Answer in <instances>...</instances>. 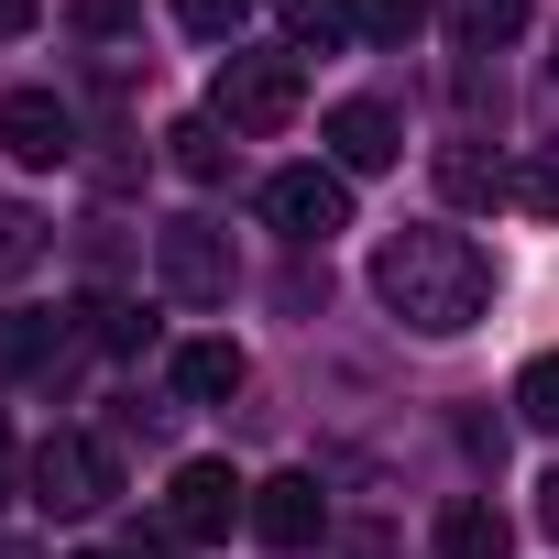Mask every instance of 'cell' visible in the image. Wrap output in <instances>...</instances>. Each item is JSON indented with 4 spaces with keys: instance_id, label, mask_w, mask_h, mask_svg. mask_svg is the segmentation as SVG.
<instances>
[{
    "instance_id": "cell-1",
    "label": "cell",
    "mask_w": 559,
    "mask_h": 559,
    "mask_svg": "<svg viewBox=\"0 0 559 559\" xmlns=\"http://www.w3.org/2000/svg\"><path fill=\"white\" fill-rule=\"evenodd\" d=\"M373 297H384L406 330L461 341V330L493 308V263H483V241H472V230L406 219V230H384V252H373Z\"/></svg>"
},
{
    "instance_id": "cell-2",
    "label": "cell",
    "mask_w": 559,
    "mask_h": 559,
    "mask_svg": "<svg viewBox=\"0 0 559 559\" xmlns=\"http://www.w3.org/2000/svg\"><path fill=\"white\" fill-rule=\"evenodd\" d=\"M209 110H219L230 132H286V121L308 110V67H297V45H230Z\"/></svg>"
},
{
    "instance_id": "cell-3",
    "label": "cell",
    "mask_w": 559,
    "mask_h": 559,
    "mask_svg": "<svg viewBox=\"0 0 559 559\" xmlns=\"http://www.w3.org/2000/svg\"><path fill=\"white\" fill-rule=\"evenodd\" d=\"M23 483H34V504H45V515H99V504L121 493V472H110V450H99L88 428H56V439H34Z\"/></svg>"
},
{
    "instance_id": "cell-4",
    "label": "cell",
    "mask_w": 559,
    "mask_h": 559,
    "mask_svg": "<svg viewBox=\"0 0 559 559\" xmlns=\"http://www.w3.org/2000/svg\"><path fill=\"white\" fill-rule=\"evenodd\" d=\"M154 274H165L176 308H230V286H241L219 219H165V230H154Z\"/></svg>"
},
{
    "instance_id": "cell-5",
    "label": "cell",
    "mask_w": 559,
    "mask_h": 559,
    "mask_svg": "<svg viewBox=\"0 0 559 559\" xmlns=\"http://www.w3.org/2000/svg\"><path fill=\"white\" fill-rule=\"evenodd\" d=\"M263 219L319 252L330 230H352V176H341V165H274V176H263Z\"/></svg>"
},
{
    "instance_id": "cell-6",
    "label": "cell",
    "mask_w": 559,
    "mask_h": 559,
    "mask_svg": "<svg viewBox=\"0 0 559 559\" xmlns=\"http://www.w3.org/2000/svg\"><path fill=\"white\" fill-rule=\"evenodd\" d=\"M241 515H252V483H241L230 461H176V493H165V526H176V548H219Z\"/></svg>"
},
{
    "instance_id": "cell-7",
    "label": "cell",
    "mask_w": 559,
    "mask_h": 559,
    "mask_svg": "<svg viewBox=\"0 0 559 559\" xmlns=\"http://www.w3.org/2000/svg\"><path fill=\"white\" fill-rule=\"evenodd\" d=\"M0 154H12V165H67L78 154V110L56 88H12V99H0Z\"/></svg>"
},
{
    "instance_id": "cell-8",
    "label": "cell",
    "mask_w": 559,
    "mask_h": 559,
    "mask_svg": "<svg viewBox=\"0 0 559 559\" xmlns=\"http://www.w3.org/2000/svg\"><path fill=\"white\" fill-rule=\"evenodd\" d=\"M319 143H330V165H341V176H384V165L406 154V121H395L384 99H341V110L319 121Z\"/></svg>"
},
{
    "instance_id": "cell-9",
    "label": "cell",
    "mask_w": 559,
    "mask_h": 559,
    "mask_svg": "<svg viewBox=\"0 0 559 559\" xmlns=\"http://www.w3.org/2000/svg\"><path fill=\"white\" fill-rule=\"evenodd\" d=\"M319 526H330L319 472H274V483H252V537H263V548H308Z\"/></svg>"
},
{
    "instance_id": "cell-10",
    "label": "cell",
    "mask_w": 559,
    "mask_h": 559,
    "mask_svg": "<svg viewBox=\"0 0 559 559\" xmlns=\"http://www.w3.org/2000/svg\"><path fill=\"white\" fill-rule=\"evenodd\" d=\"M428 537H439V559H515V526H504L483 493H450Z\"/></svg>"
},
{
    "instance_id": "cell-11",
    "label": "cell",
    "mask_w": 559,
    "mask_h": 559,
    "mask_svg": "<svg viewBox=\"0 0 559 559\" xmlns=\"http://www.w3.org/2000/svg\"><path fill=\"white\" fill-rule=\"evenodd\" d=\"M241 384H252L241 341H187V352H176V395H187V406H230Z\"/></svg>"
},
{
    "instance_id": "cell-12",
    "label": "cell",
    "mask_w": 559,
    "mask_h": 559,
    "mask_svg": "<svg viewBox=\"0 0 559 559\" xmlns=\"http://www.w3.org/2000/svg\"><path fill=\"white\" fill-rule=\"evenodd\" d=\"M274 23H286L297 56H341L362 34V0H274Z\"/></svg>"
},
{
    "instance_id": "cell-13",
    "label": "cell",
    "mask_w": 559,
    "mask_h": 559,
    "mask_svg": "<svg viewBox=\"0 0 559 559\" xmlns=\"http://www.w3.org/2000/svg\"><path fill=\"white\" fill-rule=\"evenodd\" d=\"M165 154H176V176L219 187V176H230V121H219V110H187V121L165 132Z\"/></svg>"
},
{
    "instance_id": "cell-14",
    "label": "cell",
    "mask_w": 559,
    "mask_h": 559,
    "mask_svg": "<svg viewBox=\"0 0 559 559\" xmlns=\"http://www.w3.org/2000/svg\"><path fill=\"white\" fill-rule=\"evenodd\" d=\"M439 187H450L461 209H483V198H504V187H515V165H493V154H472V143H450V154H439Z\"/></svg>"
},
{
    "instance_id": "cell-15",
    "label": "cell",
    "mask_w": 559,
    "mask_h": 559,
    "mask_svg": "<svg viewBox=\"0 0 559 559\" xmlns=\"http://www.w3.org/2000/svg\"><path fill=\"white\" fill-rule=\"evenodd\" d=\"M45 263V219L23 209V198H0V286H12V274H34Z\"/></svg>"
},
{
    "instance_id": "cell-16",
    "label": "cell",
    "mask_w": 559,
    "mask_h": 559,
    "mask_svg": "<svg viewBox=\"0 0 559 559\" xmlns=\"http://www.w3.org/2000/svg\"><path fill=\"white\" fill-rule=\"evenodd\" d=\"M515 23H526V0H450V34H461L472 56H483V45H504Z\"/></svg>"
},
{
    "instance_id": "cell-17",
    "label": "cell",
    "mask_w": 559,
    "mask_h": 559,
    "mask_svg": "<svg viewBox=\"0 0 559 559\" xmlns=\"http://www.w3.org/2000/svg\"><path fill=\"white\" fill-rule=\"evenodd\" d=\"M515 406H526V428H548V439H559V352H537V362L515 373Z\"/></svg>"
},
{
    "instance_id": "cell-18",
    "label": "cell",
    "mask_w": 559,
    "mask_h": 559,
    "mask_svg": "<svg viewBox=\"0 0 559 559\" xmlns=\"http://www.w3.org/2000/svg\"><path fill=\"white\" fill-rule=\"evenodd\" d=\"M78 330H88L99 352H132V341H143V319H132L121 297H88V308H78Z\"/></svg>"
},
{
    "instance_id": "cell-19",
    "label": "cell",
    "mask_w": 559,
    "mask_h": 559,
    "mask_svg": "<svg viewBox=\"0 0 559 559\" xmlns=\"http://www.w3.org/2000/svg\"><path fill=\"white\" fill-rule=\"evenodd\" d=\"M241 12H252V0H176V23H187L198 45H230V34H241Z\"/></svg>"
},
{
    "instance_id": "cell-20",
    "label": "cell",
    "mask_w": 559,
    "mask_h": 559,
    "mask_svg": "<svg viewBox=\"0 0 559 559\" xmlns=\"http://www.w3.org/2000/svg\"><path fill=\"white\" fill-rule=\"evenodd\" d=\"M504 198H515L526 219H559V165H548V154H537V165H515V187H504Z\"/></svg>"
},
{
    "instance_id": "cell-21",
    "label": "cell",
    "mask_w": 559,
    "mask_h": 559,
    "mask_svg": "<svg viewBox=\"0 0 559 559\" xmlns=\"http://www.w3.org/2000/svg\"><path fill=\"white\" fill-rule=\"evenodd\" d=\"M362 23H373V34H395V45H406V34H417V23H428V0H362Z\"/></svg>"
},
{
    "instance_id": "cell-22",
    "label": "cell",
    "mask_w": 559,
    "mask_h": 559,
    "mask_svg": "<svg viewBox=\"0 0 559 559\" xmlns=\"http://www.w3.org/2000/svg\"><path fill=\"white\" fill-rule=\"evenodd\" d=\"M132 12H143V0H78V34H121Z\"/></svg>"
},
{
    "instance_id": "cell-23",
    "label": "cell",
    "mask_w": 559,
    "mask_h": 559,
    "mask_svg": "<svg viewBox=\"0 0 559 559\" xmlns=\"http://www.w3.org/2000/svg\"><path fill=\"white\" fill-rule=\"evenodd\" d=\"M12 34H34V0H0V45H12Z\"/></svg>"
},
{
    "instance_id": "cell-24",
    "label": "cell",
    "mask_w": 559,
    "mask_h": 559,
    "mask_svg": "<svg viewBox=\"0 0 559 559\" xmlns=\"http://www.w3.org/2000/svg\"><path fill=\"white\" fill-rule=\"evenodd\" d=\"M537 526H548V537H559V472H548V483H537Z\"/></svg>"
},
{
    "instance_id": "cell-25",
    "label": "cell",
    "mask_w": 559,
    "mask_h": 559,
    "mask_svg": "<svg viewBox=\"0 0 559 559\" xmlns=\"http://www.w3.org/2000/svg\"><path fill=\"white\" fill-rule=\"evenodd\" d=\"M23 483V461H12V428H0V493H12Z\"/></svg>"
},
{
    "instance_id": "cell-26",
    "label": "cell",
    "mask_w": 559,
    "mask_h": 559,
    "mask_svg": "<svg viewBox=\"0 0 559 559\" xmlns=\"http://www.w3.org/2000/svg\"><path fill=\"white\" fill-rule=\"evenodd\" d=\"M0 559H34V548H12V537H0Z\"/></svg>"
},
{
    "instance_id": "cell-27",
    "label": "cell",
    "mask_w": 559,
    "mask_h": 559,
    "mask_svg": "<svg viewBox=\"0 0 559 559\" xmlns=\"http://www.w3.org/2000/svg\"><path fill=\"white\" fill-rule=\"evenodd\" d=\"M78 559H110V548H78Z\"/></svg>"
},
{
    "instance_id": "cell-28",
    "label": "cell",
    "mask_w": 559,
    "mask_h": 559,
    "mask_svg": "<svg viewBox=\"0 0 559 559\" xmlns=\"http://www.w3.org/2000/svg\"><path fill=\"white\" fill-rule=\"evenodd\" d=\"M548 67H559V56H548Z\"/></svg>"
}]
</instances>
